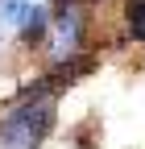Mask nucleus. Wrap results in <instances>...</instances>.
I'll return each instance as SVG.
<instances>
[{
  "label": "nucleus",
  "mask_w": 145,
  "mask_h": 149,
  "mask_svg": "<svg viewBox=\"0 0 145 149\" xmlns=\"http://www.w3.org/2000/svg\"><path fill=\"white\" fill-rule=\"evenodd\" d=\"M120 25H124V37L145 50V0H124L120 4Z\"/></svg>",
  "instance_id": "4"
},
{
  "label": "nucleus",
  "mask_w": 145,
  "mask_h": 149,
  "mask_svg": "<svg viewBox=\"0 0 145 149\" xmlns=\"http://www.w3.org/2000/svg\"><path fill=\"white\" fill-rule=\"evenodd\" d=\"M87 33H91V8H87V0H58L54 13H50V25L42 33L46 62L54 66V62L87 54Z\"/></svg>",
  "instance_id": "2"
},
{
  "label": "nucleus",
  "mask_w": 145,
  "mask_h": 149,
  "mask_svg": "<svg viewBox=\"0 0 145 149\" xmlns=\"http://www.w3.org/2000/svg\"><path fill=\"white\" fill-rule=\"evenodd\" d=\"M58 95L46 79H38L21 100H13L0 116V149H42L58 124Z\"/></svg>",
  "instance_id": "1"
},
{
  "label": "nucleus",
  "mask_w": 145,
  "mask_h": 149,
  "mask_svg": "<svg viewBox=\"0 0 145 149\" xmlns=\"http://www.w3.org/2000/svg\"><path fill=\"white\" fill-rule=\"evenodd\" d=\"M54 4L58 0H0V33L17 37L21 46H42Z\"/></svg>",
  "instance_id": "3"
},
{
  "label": "nucleus",
  "mask_w": 145,
  "mask_h": 149,
  "mask_svg": "<svg viewBox=\"0 0 145 149\" xmlns=\"http://www.w3.org/2000/svg\"><path fill=\"white\" fill-rule=\"evenodd\" d=\"M87 4H100V0H87Z\"/></svg>",
  "instance_id": "5"
}]
</instances>
